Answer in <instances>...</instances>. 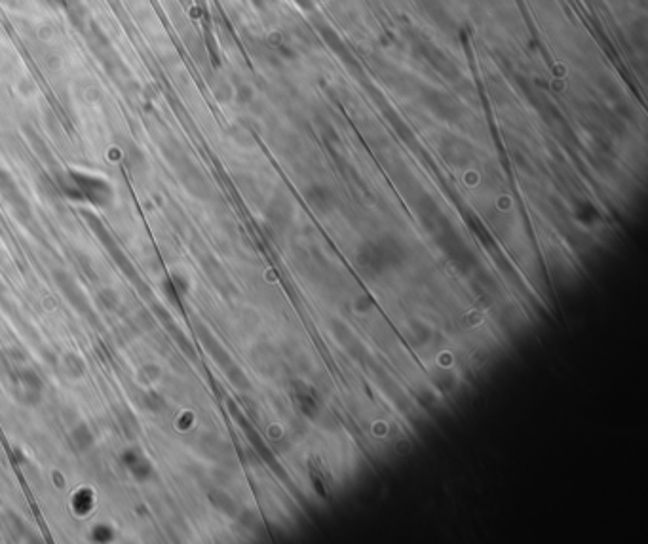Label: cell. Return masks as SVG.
Instances as JSON below:
<instances>
[{
	"mask_svg": "<svg viewBox=\"0 0 648 544\" xmlns=\"http://www.w3.org/2000/svg\"><path fill=\"white\" fill-rule=\"evenodd\" d=\"M69 181L71 187L75 188V193H78V196L87 198L97 206H105L113 198L111 185L99 179V177L86 176V174H71Z\"/></svg>",
	"mask_w": 648,
	"mask_h": 544,
	"instance_id": "1",
	"label": "cell"
},
{
	"mask_svg": "<svg viewBox=\"0 0 648 544\" xmlns=\"http://www.w3.org/2000/svg\"><path fill=\"white\" fill-rule=\"evenodd\" d=\"M0 2H4V4H8V6H12V8H18L23 4V0H0Z\"/></svg>",
	"mask_w": 648,
	"mask_h": 544,
	"instance_id": "2",
	"label": "cell"
}]
</instances>
